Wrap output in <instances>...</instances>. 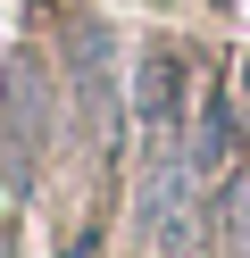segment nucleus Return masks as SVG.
<instances>
[{
    "label": "nucleus",
    "instance_id": "1",
    "mask_svg": "<svg viewBox=\"0 0 250 258\" xmlns=\"http://www.w3.org/2000/svg\"><path fill=\"white\" fill-rule=\"evenodd\" d=\"M133 217H142V241H150V250H167V258L200 250V233H209V175L192 167L183 142H150Z\"/></svg>",
    "mask_w": 250,
    "mask_h": 258
},
{
    "label": "nucleus",
    "instance_id": "2",
    "mask_svg": "<svg viewBox=\"0 0 250 258\" xmlns=\"http://www.w3.org/2000/svg\"><path fill=\"white\" fill-rule=\"evenodd\" d=\"M133 117H142L150 142H183V67H175L167 50L150 58L142 84H133Z\"/></svg>",
    "mask_w": 250,
    "mask_h": 258
},
{
    "label": "nucleus",
    "instance_id": "3",
    "mask_svg": "<svg viewBox=\"0 0 250 258\" xmlns=\"http://www.w3.org/2000/svg\"><path fill=\"white\" fill-rule=\"evenodd\" d=\"M217 217H225V241L250 258V158L225 175V191H217Z\"/></svg>",
    "mask_w": 250,
    "mask_h": 258
}]
</instances>
